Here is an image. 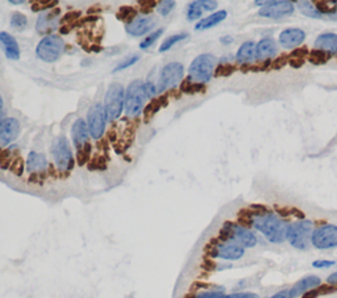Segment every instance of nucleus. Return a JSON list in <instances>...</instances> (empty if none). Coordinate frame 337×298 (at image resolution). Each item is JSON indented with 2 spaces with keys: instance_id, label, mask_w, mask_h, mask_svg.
<instances>
[{
  "instance_id": "5",
  "label": "nucleus",
  "mask_w": 337,
  "mask_h": 298,
  "mask_svg": "<svg viewBox=\"0 0 337 298\" xmlns=\"http://www.w3.org/2000/svg\"><path fill=\"white\" fill-rule=\"evenodd\" d=\"M313 223L308 220H301L289 225L286 239L292 247L298 250H308L312 239Z\"/></svg>"
},
{
  "instance_id": "43",
  "label": "nucleus",
  "mask_w": 337,
  "mask_h": 298,
  "mask_svg": "<svg viewBox=\"0 0 337 298\" xmlns=\"http://www.w3.org/2000/svg\"><path fill=\"white\" fill-rule=\"evenodd\" d=\"M145 92L148 99H153V97L155 96V94H157V88H155V86L153 84L152 81H146L145 83Z\"/></svg>"
},
{
  "instance_id": "6",
  "label": "nucleus",
  "mask_w": 337,
  "mask_h": 298,
  "mask_svg": "<svg viewBox=\"0 0 337 298\" xmlns=\"http://www.w3.org/2000/svg\"><path fill=\"white\" fill-rule=\"evenodd\" d=\"M125 108V91L120 83H112L107 90L104 97V111H106L107 120H117Z\"/></svg>"
},
{
  "instance_id": "14",
  "label": "nucleus",
  "mask_w": 337,
  "mask_h": 298,
  "mask_svg": "<svg viewBox=\"0 0 337 298\" xmlns=\"http://www.w3.org/2000/svg\"><path fill=\"white\" fill-rule=\"evenodd\" d=\"M155 24H157V18H155L154 16H137L133 22L127 24L125 30H127V33L131 34V36L141 37L148 33V32H150V30L154 28Z\"/></svg>"
},
{
  "instance_id": "9",
  "label": "nucleus",
  "mask_w": 337,
  "mask_h": 298,
  "mask_svg": "<svg viewBox=\"0 0 337 298\" xmlns=\"http://www.w3.org/2000/svg\"><path fill=\"white\" fill-rule=\"evenodd\" d=\"M52 154L55 166H57V168L60 169V171L65 172L73 168V154H71L69 142H67V139L65 138V137H57V138L53 141Z\"/></svg>"
},
{
  "instance_id": "45",
  "label": "nucleus",
  "mask_w": 337,
  "mask_h": 298,
  "mask_svg": "<svg viewBox=\"0 0 337 298\" xmlns=\"http://www.w3.org/2000/svg\"><path fill=\"white\" fill-rule=\"evenodd\" d=\"M312 265L315 268H328V267L334 265V262H331V260H316V262L312 263Z\"/></svg>"
},
{
  "instance_id": "28",
  "label": "nucleus",
  "mask_w": 337,
  "mask_h": 298,
  "mask_svg": "<svg viewBox=\"0 0 337 298\" xmlns=\"http://www.w3.org/2000/svg\"><path fill=\"white\" fill-rule=\"evenodd\" d=\"M315 7L322 15H333V13L337 12V2L318 0V2H315Z\"/></svg>"
},
{
  "instance_id": "32",
  "label": "nucleus",
  "mask_w": 337,
  "mask_h": 298,
  "mask_svg": "<svg viewBox=\"0 0 337 298\" xmlns=\"http://www.w3.org/2000/svg\"><path fill=\"white\" fill-rule=\"evenodd\" d=\"M28 25V18L20 12H13L11 16V27L16 30H23L27 28Z\"/></svg>"
},
{
  "instance_id": "51",
  "label": "nucleus",
  "mask_w": 337,
  "mask_h": 298,
  "mask_svg": "<svg viewBox=\"0 0 337 298\" xmlns=\"http://www.w3.org/2000/svg\"><path fill=\"white\" fill-rule=\"evenodd\" d=\"M220 41H222L223 44H225V45H227V44H232L233 42V38H232V37H223L222 39H220Z\"/></svg>"
},
{
  "instance_id": "22",
  "label": "nucleus",
  "mask_w": 337,
  "mask_h": 298,
  "mask_svg": "<svg viewBox=\"0 0 337 298\" xmlns=\"http://www.w3.org/2000/svg\"><path fill=\"white\" fill-rule=\"evenodd\" d=\"M315 48L319 50L329 53V54H337V34L324 33L320 34L315 41Z\"/></svg>"
},
{
  "instance_id": "13",
  "label": "nucleus",
  "mask_w": 337,
  "mask_h": 298,
  "mask_svg": "<svg viewBox=\"0 0 337 298\" xmlns=\"http://www.w3.org/2000/svg\"><path fill=\"white\" fill-rule=\"evenodd\" d=\"M225 225L231 230L232 242H236L243 247H254L257 244V237L249 229L234 222H225Z\"/></svg>"
},
{
  "instance_id": "37",
  "label": "nucleus",
  "mask_w": 337,
  "mask_h": 298,
  "mask_svg": "<svg viewBox=\"0 0 337 298\" xmlns=\"http://www.w3.org/2000/svg\"><path fill=\"white\" fill-rule=\"evenodd\" d=\"M289 54H282L280 55L278 58L273 59L270 62V69L269 70H281L286 66V65H289Z\"/></svg>"
},
{
  "instance_id": "50",
  "label": "nucleus",
  "mask_w": 337,
  "mask_h": 298,
  "mask_svg": "<svg viewBox=\"0 0 337 298\" xmlns=\"http://www.w3.org/2000/svg\"><path fill=\"white\" fill-rule=\"evenodd\" d=\"M327 283H328L329 285H336V284H337V272L332 273L331 276L327 279Z\"/></svg>"
},
{
  "instance_id": "39",
  "label": "nucleus",
  "mask_w": 337,
  "mask_h": 298,
  "mask_svg": "<svg viewBox=\"0 0 337 298\" xmlns=\"http://www.w3.org/2000/svg\"><path fill=\"white\" fill-rule=\"evenodd\" d=\"M138 59H140V55H133V57H129L127 58V59H124L120 65H117V66L115 67V70H113V73H118V71H123V70L128 69V67L133 66L136 62H138Z\"/></svg>"
},
{
  "instance_id": "47",
  "label": "nucleus",
  "mask_w": 337,
  "mask_h": 298,
  "mask_svg": "<svg viewBox=\"0 0 337 298\" xmlns=\"http://www.w3.org/2000/svg\"><path fill=\"white\" fill-rule=\"evenodd\" d=\"M201 3L203 9H206V11H213L217 7V2H213V0H203Z\"/></svg>"
},
{
  "instance_id": "49",
  "label": "nucleus",
  "mask_w": 337,
  "mask_h": 298,
  "mask_svg": "<svg viewBox=\"0 0 337 298\" xmlns=\"http://www.w3.org/2000/svg\"><path fill=\"white\" fill-rule=\"evenodd\" d=\"M320 290L319 289H315V290H310V292H307L306 294H304L303 298H316L318 295H319Z\"/></svg>"
},
{
  "instance_id": "15",
  "label": "nucleus",
  "mask_w": 337,
  "mask_h": 298,
  "mask_svg": "<svg viewBox=\"0 0 337 298\" xmlns=\"http://www.w3.org/2000/svg\"><path fill=\"white\" fill-rule=\"evenodd\" d=\"M20 133V124L16 118H4L0 122V147H6L17 138Z\"/></svg>"
},
{
  "instance_id": "41",
  "label": "nucleus",
  "mask_w": 337,
  "mask_h": 298,
  "mask_svg": "<svg viewBox=\"0 0 337 298\" xmlns=\"http://www.w3.org/2000/svg\"><path fill=\"white\" fill-rule=\"evenodd\" d=\"M308 54H310V50L307 46H302V48H296L291 51L289 54L290 58H301V59H306L308 58Z\"/></svg>"
},
{
  "instance_id": "31",
  "label": "nucleus",
  "mask_w": 337,
  "mask_h": 298,
  "mask_svg": "<svg viewBox=\"0 0 337 298\" xmlns=\"http://www.w3.org/2000/svg\"><path fill=\"white\" fill-rule=\"evenodd\" d=\"M181 90L183 92H187V94H195V92H204L206 91V86L199 84V83H194L190 79H186L185 81L181 86Z\"/></svg>"
},
{
  "instance_id": "54",
  "label": "nucleus",
  "mask_w": 337,
  "mask_h": 298,
  "mask_svg": "<svg viewBox=\"0 0 337 298\" xmlns=\"http://www.w3.org/2000/svg\"><path fill=\"white\" fill-rule=\"evenodd\" d=\"M2 108H3V99L0 96V111H2Z\"/></svg>"
},
{
  "instance_id": "33",
  "label": "nucleus",
  "mask_w": 337,
  "mask_h": 298,
  "mask_svg": "<svg viewBox=\"0 0 337 298\" xmlns=\"http://www.w3.org/2000/svg\"><path fill=\"white\" fill-rule=\"evenodd\" d=\"M164 32H165L164 28H160V29L154 30V32H153L152 34H149V36L146 37V38H144L143 41H141L140 48L144 49V50H145V49H148V48H150V46H152L153 44L157 42V39L160 38V37H161L162 34H164Z\"/></svg>"
},
{
  "instance_id": "40",
  "label": "nucleus",
  "mask_w": 337,
  "mask_h": 298,
  "mask_svg": "<svg viewBox=\"0 0 337 298\" xmlns=\"http://www.w3.org/2000/svg\"><path fill=\"white\" fill-rule=\"evenodd\" d=\"M224 297V290H207V292H201L197 294L192 295V298H223Z\"/></svg>"
},
{
  "instance_id": "23",
  "label": "nucleus",
  "mask_w": 337,
  "mask_h": 298,
  "mask_svg": "<svg viewBox=\"0 0 337 298\" xmlns=\"http://www.w3.org/2000/svg\"><path fill=\"white\" fill-rule=\"evenodd\" d=\"M48 167V160L44 154L31 153L27 159V169L31 174H41Z\"/></svg>"
},
{
  "instance_id": "19",
  "label": "nucleus",
  "mask_w": 337,
  "mask_h": 298,
  "mask_svg": "<svg viewBox=\"0 0 337 298\" xmlns=\"http://www.w3.org/2000/svg\"><path fill=\"white\" fill-rule=\"evenodd\" d=\"M306 38V33L298 28H291V29L283 30L280 34V44L285 49H294L301 45Z\"/></svg>"
},
{
  "instance_id": "2",
  "label": "nucleus",
  "mask_w": 337,
  "mask_h": 298,
  "mask_svg": "<svg viewBox=\"0 0 337 298\" xmlns=\"http://www.w3.org/2000/svg\"><path fill=\"white\" fill-rule=\"evenodd\" d=\"M148 99L145 92V83L137 79L128 86L125 91V113L128 117H137L143 113L145 100Z\"/></svg>"
},
{
  "instance_id": "30",
  "label": "nucleus",
  "mask_w": 337,
  "mask_h": 298,
  "mask_svg": "<svg viewBox=\"0 0 337 298\" xmlns=\"http://www.w3.org/2000/svg\"><path fill=\"white\" fill-rule=\"evenodd\" d=\"M203 13V7H202L201 2H192L188 4L187 8V20L188 22H194L201 17Z\"/></svg>"
},
{
  "instance_id": "24",
  "label": "nucleus",
  "mask_w": 337,
  "mask_h": 298,
  "mask_svg": "<svg viewBox=\"0 0 337 298\" xmlns=\"http://www.w3.org/2000/svg\"><path fill=\"white\" fill-rule=\"evenodd\" d=\"M255 58V44L252 41H246L240 46L236 54V60L241 65L250 63Z\"/></svg>"
},
{
  "instance_id": "7",
  "label": "nucleus",
  "mask_w": 337,
  "mask_h": 298,
  "mask_svg": "<svg viewBox=\"0 0 337 298\" xmlns=\"http://www.w3.org/2000/svg\"><path fill=\"white\" fill-rule=\"evenodd\" d=\"M65 51V41L60 36L48 34L38 42L36 48V54L44 62H55L61 58Z\"/></svg>"
},
{
  "instance_id": "44",
  "label": "nucleus",
  "mask_w": 337,
  "mask_h": 298,
  "mask_svg": "<svg viewBox=\"0 0 337 298\" xmlns=\"http://www.w3.org/2000/svg\"><path fill=\"white\" fill-rule=\"evenodd\" d=\"M223 298H260L255 293H234V294L224 295Z\"/></svg>"
},
{
  "instance_id": "18",
  "label": "nucleus",
  "mask_w": 337,
  "mask_h": 298,
  "mask_svg": "<svg viewBox=\"0 0 337 298\" xmlns=\"http://www.w3.org/2000/svg\"><path fill=\"white\" fill-rule=\"evenodd\" d=\"M58 16H60V9L58 8L43 13V15L38 17V20H37L36 29L38 30L41 34L53 32V30L57 29L58 27V20H60Z\"/></svg>"
},
{
  "instance_id": "20",
  "label": "nucleus",
  "mask_w": 337,
  "mask_h": 298,
  "mask_svg": "<svg viewBox=\"0 0 337 298\" xmlns=\"http://www.w3.org/2000/svg\"><path fill=\"white\" fill-rule=\"evenodd\" d=\"M0 46L3 48L4 54L8 59L17 60L20 59V49L16 39L7 32H0Z\"/></svg>"
},
{
  "instance_id": "52",
  "label": "nucleus",
  "mask_w": 337,
  "mask_h": 298,
  "mask_svg": "<svg viewBox=\"0 0 337 298\" xmlns=\"http://www.w3.org/2000/svg\"><path fill=\"white\" fill-rule=\"evenodd\" d=\"M9 3H11V4H23L24 2H15V0H11Z\"/></svg>"
},
{
  "instance_id": "26",
  "label": "nucleus",
  "mask_w": 337,
  "mask_h": 298,
  "mask_svg": "<svg viewBox=\"0 0 337 298\" xmlns=\"http://www.w3.org/2000/svg\"><path fill=\"white\" fill-rule=\"evenodd\" d=\"M296 6H298V9L301 11L302 15L307 16V17L311 18H322L323 15L319 13V11L316 9L315 4L311 3V2H296Z\"/></svg>"
},
{
  "instance_id": "17",
  "label": "nucleus",
  "mask_w": 337,
  "mask_h": 298,
  "mask_svg": "<svg viewBox=\"0 0 337 298\" xmlns=\"http://www.w3.org/2000/svg\"><path fill=\"white\" fill-rule=\"evenodd\" d=\"M320 285H322V280H320V277L313 276V274L303 277L302 280H299L298 283L292 286L291 289H289L290 298H296L302 294H306L307 292H310V290H312V289H316V288H319Z\"/></svg>"
},
{
  "instance_id": "12",
  "label": "nucleus",
  "mask_w": 337,
  "mask_h": 298,
  "mask_svg": "<svg viewBox=\"0 0 337 298\" xmlns=\"http://www.w3.org/2000/svg\"><path fill=\"white\" fill-rule=\"evenodd\" d=\"M294 12V4L289 0L266 2L259 11V15L266 18H282Z\"/></svg>"
},
{
  "instance_id": "42",
  "label": "nucleus",
  "mask_w": 337,
  "mask_h": 298,
  "mask_svg": "<svg viewBox=\"0 0 337 298\" xmlns=\"http://www.w3.org/2000/svg\"><path fill=\"white\" fill-rule=\"evenodd\" d=\"M57 6V2H37V3L33 4L32 7V11H43V9L46 8H52V7Z\"/></svg>"
},
{
  "instance_id": "48",
  "label": "nucleus",
  "mask_w": 337,
  "mask_h": 298,
  "mask_svg": "<svg viewBox=\"0 0 337 298\" xmlns=\"http://www.w3.org/2000/svg\"><path fill=\"white\" fill-rule=\"evenodd\" d=\"M271 298H290L289 290H281V292L275 293Z\"/></svg>"
},
{
  "instance_id": "1",
  "label": "nucleus",
  "mask_w": 337,
  "mask_h": 298,
  "mask_svg": "<svg viewBox=\"0 0 337 298\" xmlns=\"http://www.w3.org/2000/svg\"><path fill=\"white\" fill-rule=\"evenodd\" d=\"M253 227L261 231L270 243L278 244L285 242L289 225L285 222V220L269 211L266 214L253 217Z\"/></svg>"
},
{
  "instance_id": "38",
  "label": "nucleus",
  "mask_w": 337,
  "mask_h": 298,
  "mask_svg": "<svg viewBox=\"0 0 337 298\" xmlns=\"http://www.w3.org/2000/svg\"><path fill=\"white\" fill-rule=\"evenodd\" d=\"M175 7V2H170V0H165V2H161V3L158 4L157 9L160 15L161 16H167L169 13L171 12Z\"/></svg>"
},
{
  "instance_id": "21",
  "label": "nucleus",
  "mask_w": 337,
  "mask_h": 298,
  "mask_svg": "<svg viewBox=\"0 0 337 298\" xmlns=\"http://www.w3.org/2000/svg\"><path fill=\"white\" fill-rule=\"evenodd\" d=\"M276 53V44L273 38H264L255 45V59L260 62L270 60Z\"/></svg>"
},
{
  "instance_id": "29",
  "label": "nucleus",
  "mask_w": 337,
  "mask_h": 298,
  "mask_svg": "<svg viewBox=\"0 0 337 298\" xmlns=\"http://www.w3.org/2000/svg\"><path fill=\"white\" fill-rule=\"evenodd\" d=\"M188 34L186 33H182V34H175V36H170L167 37V38L164 39V42L161 44V46H160V53H164V51H167L170 50L171 48H173L175 44L181 42L182 39L187 38Z\"/></svg>"
},
{
  "instance_id": "34",
  "label": "nucleus",
  "mask_w": 337,
  "mask_h": 298,
  "mask_svg": "<svg viewBox=\"0 0 337 298\" xmlns=\"http://www.w3.org/2000/svg\"><path fill=\"white\" fill-rule=\"evenodd\" d=\"M136 11L132 7H122L120 11L117 13L118 20H123V22H127V24L132 23L136 18Z\"/></svg>"
},
{
  "instance_id": "16",
  "label": "nucleus",
  "mask_w": 337,
  "mask_h": 298,
  "mask_svg": "<svg viewBox=\"0 0 337 298\" xmlns=\"http://www.w3.org/2000/svg\"><path fill=\"white\" fill-rule=\"evenodd\" d=\"M71 136H73V141L76 150L81 151L86 148L88 146V138H90L88 125L81 118L76 120L73 125V129H71Z\"/></svg>"
},
{
  "instance_id": "46",
  "label": "nucleus",
  "mask_w": 337,
  "mask_h": 298,
  "mask_svg": "<svg viewBox=\"0 0 337 298\" xmlns=\"http://www.w3.org/2000/svg\"><path fill=\"white\" fill-rule=\"evenodd\" d=\"M304 62H306V59H301V58H290L289 59V65L292 69H301V67H303Z\"/></svg>"
},
{
  "instance_id": "27",
  "label": "nucleus",
  "mask_w": 337,
  "mask_h": 298,
  "mask_svg": "<svg viewBox=\"0 0 337 298\" xmlns=\"http://www.w3.org/2000/svg\"><path fill=\"white\" fill-rule=\"evenodd\" d=\"M332 55L329 53H325V51L319 50V49H313V50L310 51V54H308V58L307 59L310 60L312 65H316V66H322V65H325L327 62H329Z\"/></svg>"
},
{
  "instance_id": "8",
  "label": "nucleus",
  "mask_w": 337,
  "mask_h": 298,
  "mask_svg": "<svg viewBox=\"0 0 337 298\" xmlns=\"http://www.w3.org/2000/svg\"><path fill=\"white\" fill-rule=\"evenodd\" d=\"M183 74H185V69H183L182 63H180V62L167 63L161 70V74L158 78V92H164V91L175 88L182 81Z\"/></svg>"
},
{
  "instance_id": "25",
  "label": "nucleus",
  "mask_w": 337,
  "mask_h": 298,
  "mask_svg": "<svg viewBox=\"0 0 337 298\" xmlns=\"http://www.w3.org/2000/svg\"><path fill=\"white\" fill-rule=\"evenodd\" d=\"M225 18H227V11H217V12L212 13V15L202 18L201 22H197L196 25H195V29L196 30L210 29V28L216 27L217 24L224 22Z\"/></svg>"
},
{
  "instance_id": "3",
  "label": "nucleus",
  "mask_w": 337,
  "mask_h": 298,
  "mask_svg": "<svg viewBox=\"0 0 337 298\" xmlns=\"http://www.w3.org/2000/svg\"><path fill=\"white\" fill-rule=\"evenodd\" d=\"M204 253L208 258H219L224 260H239L245 253L243 246L236 242H222L219 238L211 239L204 247Z\"/></svg>"
},
{
  "instance_id": "11",
  "label": "nucleus",
  "mask_w": 337,
  "mask_h": 298,
  "mask_svg": "<svg viewBox=\"0 0 337 298\" xmlns=\"http://www.w3.org/2000/svg\"><path fill=\"white\" fill-rule=\"evenodd\" d=\"M107 115L104 111V105L102 104H94L90 108L87 115V125L90 134L94 139H101L102 136L104 134L107 125Z\"/></svg>"
},
{
  "instance_id": "53",
  "label": "nucleus",
  "mask_w": 337,
  "mask_h": 298,
  "mask_svg": "<svg viewBox=\"0 0 337 298\" xmlns=\"http://www.w3.org/2000/svg\"><path fill=\"white\" fill-rule=\"evenodd\" d=\"M4 120V113L2 111H0V122H2V121Z\"/></svg>"
},
{
  "instance_id": "36",
  "label": "nucleus",
  "mask_w": 337,
  "mask_h": 298,
  "mask_svg": "<svg viewBox=\"0 0 337 298\" xmlns=\"http://www.w3.org/2000/svg\"><path fill=\"white\" fill-rule=\"evenodd\" d=\"M161 100H154V101H152L149 104V105L146 107L145 112H144V116H145V121L148 122V121L150 120V117L152 116H154L155 113H157V111L162 107V102H160Z\"/></svg>"
},
{
  "instance_id": "10",
  "label": "nucleus",
  "mask_w": 337,
  "mask_h": 298,
  "mask_svg": "<svg viewBox=\"0 0 337 298\" xmlns=\"http://www.w3.org/2000/svg\"><path fill=\"white\" fill-rule=\"evenodd\" d=\"M311 243L319 250L337 247V226L328 223L319 226L318 229L313 230Z\"/></svg>"
},
{
  "instance_id": "4",
  "label": "nucleus",
  "mask_w": 337,
  "mask_h": 298,
  "mask_svg": "<svg viewBox=\"0 0 337 298\" xmlns=\"http://www.w3.org/2000/svg\"><path fill=\"white\" fill-rule=\"evenodd\" d=\"M216 58L211 54L197 55L188 67V79L194 83L204 84L215 74Z\"/></svg>"
},
{
  "instance_id": "35",
  "label": "nucleus",
  "mask_w": 337,
  "mask_h": 298,
  "mask_svg": "<svg viewBox=\"0 0 337 298\" xmlns=\"http://www.w3.org/2000/svg\"><path fill=\"white\" fill-rule=\"evenodd\" d=\"M236 70H237V67L234 66V65L222 63L216 67L215 74H213V75H215L216 78H220V76H229V75H232V74H233Z\"/></svg>"
}]
</instances>
